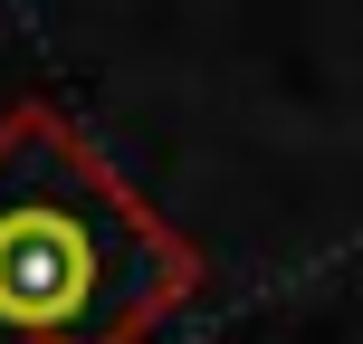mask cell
I'll use <instances>...</instances> for the list:
<instances>
[{
    "label": "cell",
    "instance_id": "6da1fadb",
    "mask_svg": "<svg viewBox=\"0 0 363 344\" xmlns=\"http://www.w3.org/2000/svg\"><path fill=\"white\" fill-rule=\"evenodd\" d=\"M191 296V249L48 106L0 115V344H144Z\"/></svg>",
    "mask_w": 363,
    "mask_h": 344
}]
</instances>
